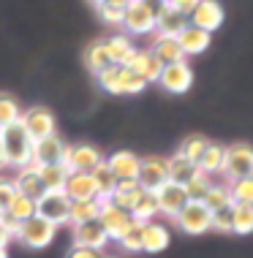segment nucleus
Instances as JSON below:
<instances>
[{
    "mask_svg": "<svg viewBox=\"0 0 253 258\" xmlns=\"http://www.w3.org/2000/svg\"><path fill=\"white\" fill-rule=\"evenodd\" d=\"M87 3H90V6H95V9H101V6L107 3V0H87Z\"/></svg>",
    "mask_w": 253,
    "mask_h": 258,
    "instance_id": "864d4df0",
    "label": "nucleus"
},
{
    "mask_svg": "<svg viewBox=\"0 0 253 258\" xmlns=\"http://www.w3.org/2000/svg\"><path fill=\"white\" fill-rule=\"evenodd\" d=\"M109 234L107 228L101 226V220H87V223H79L74 226V245H82V247H93V250H104L109 245Z\"/></svg>",
    "mask_w": 253,
    "mask_h": 258,
    "instance_id": "f8f14e48",
    "label": "nucleus"
},
{
    "mask_svg": "<svg viewBox=\"0 0 253 258\" xmlns=\"http://www.w3.org/2000/svg\"><path fill=\"white\" fill-rule=\"evenodd\" d=\"M63 163H66V169L71 174H90L98 163H104V155L93 144H68Z\"/></svg>",
    "mask_w": 253,
    "mask_h": 258,
    "instance_id": "0eeeda50",
    "label": "nucleus"
},
{
    "mask_svg": "<svg viewBox=\"0 0 253 258\" xmlns=\"http://www.w3.org/2000/svg\"><path fill=\"white\" fill-rule=\"evenodd\" d=\"M164 3H166V6H169V3H172V0H164Z\"/></svg>",
    "mask_w": 253,
    "mask_h": 258,
    "instance_id": "4d7b16f0",
    "label": "nucleus"
},
{
    "mask_svg": "<svg viewBox=\"0 0 253 258\" xmlns=\"http://www.w3.org/2000/svg\"><path fill=\"white\" fill-rule=\"evenodd\" d=\"M174 223H177L180 231H185L191 236H201V234L213 231V212L201 201H188L180 209V215L174 218Z\"/></svg>",
    "mask_w": 253,
    "mask_h": 258,
    "instance_id": "7ed1b4c3",
    "label": "nucleus"
},
{
    "mask_svg": "<svg viewBox=\"0 0 253 258\" xmlns=\"http://www.w3.org/2000/svg\"><path fill=\"white\" fill-rule=\"evenodd\" d=\"M223 158H226V147L210 142V147L205 150V155H201V160H199V171H205L207 177L221 174L223 171Z\"/></svg>",
    "mask_w": 253,
    "mask_h": 258,
    "instance_id": "c756f323",
    "label": "nucleus"
},
{
    "mask_svg": "<svg viewBox=\"0 0 253 258\" xmlns=\"http://www.w3.org/2000/svg\"><path fill=\"white\" fill-rule=\"evenodd\" d=\"M55 236H58V226L44 220L41 215H33L30 220H25L22 226H19L17 239L22 242L25 247H30V250H44V247H49L55 242Z\"/></svg>",
    "mask_w": 253,
    "mask_h": 258,
    "instance_id": "f03ea898",
    "label": "nucleus"
},
{
    "mask_svg": "<svg viewBox=\"0 0 253 258\" xmlns=\"http://www.w3.org/2000/svg\"><path fill=\"white\" fill-rule=\"evenodd\" d=\"M199 166L193 163V160H188V158H182L180 152H174L172 158H169V182H174V185H180V187H185L191 179L199 177Z\"/></svg>",
    "mask_w": 253,
    "mask_h": 258,
    "instance_id": "412c9836",
    "label": "nucleus"
},
{
    "mask_svg": "<svg viewBox=\"0 0 253 258\" xmlns=\"http://www.w3.org/2000/svg\"><path fill=\"white\" fill-rule=\"evenodd\" d=\"M14 239V236L6 231V226H3V218H0V247H9V242Z\"/></svg>",
    "mask_w": 253,
    "mask_h": 258,
    "instance_id": "3c124183",
    "label": "nucleus"
},
{
    "mask_svg": "<svg viewBox=\"0 0 253 258\" xmlns=\"http://www.w3.org/2000/svg\"><path fill=\"white\" fill-rule=\"evenodd\" d=\"M185 25H188L185 14H180V11H174L172 6H166V9L158 14V19H156V36H174L177 38Z\"/></svg>",
    "mask_w": 253,
    "mask_h": 258,
    "instance_id": "5701e85b",
    "label": "nucleus"
},
{
    "mask_svg": "<svg viewBox=\"0 0 253 258\" xmlns=\"http://www.w3.org/2000/svg\"><path fill=\"white\" fill-rule=\"evenodd\" d=\"M144 87H147V82L142 76L123 66V95H136V93H142Z\"/></svg>",
    "mask_w": 253,
    "mask_h": 258,
    "instance_id": "37998d69",
    "label": "nucleus"
},
{
    "mask_svg": "<svg viewBox=\"0 0 253 258\" xmlns=\"http://www.w3.org/2000/svg\"><path fill=\"white\" fill-rule=\"evenodd\" d=\"M139 163H142V158H136L131 150H117V152H112V155L107 158L109 171L115 174L117 179H136Z\"/></svg>",
    "mask_w": 253,
    "mask_h": 258,
    "instance_id": "a211bd4d",
    "label": "nucleus"
},
{
    "mask_svg": "<svg viewBox=\"0 0 253 258\" xmlns=\"http://www.w3.org/2000/svg\"><path fill=\"white\" fill-rule=\"evenodd\" d=\"M223 177L229 182L240 177H250L253 174V147L250 144H231L226 147V158H223Z\"/></svg>",
    "mask_w": 253,
    "mask_h": 258,
    "instance_id": "423d86ee",
    "label": "nucleus"
},
{
    "mask_svg": "<svg viewBox=\"0 0 253 258\" xmlns=\"http://www.w3.org/2000/svg\"><path fill=\"white\" fill-rule=\"evenodd\" d=\"M14 196H17L14 179H9V177H3V174H0V209H3V212H6V207L11 204Z\"/></svg>",
    "mask_w": 253,
    "mask_h": 258,
    "instance_id": "a18cd8bd",
    "label": "nucleus"
},
{
    "mask_svg": "<svg viewBox=\"0 0 253 258\" xmlns=\"http://www.w3.org/2000/svg\"><path fill=\"white\" fill-rule=\"evenodd\" d=\"M210 185H213V177H207V174L201 171L199 177L191 179V182L185 185V196H188V201H205Z\"/></svg>",
    "mask_w": 253,
    "mask_h": 258,
    "instance_id": "79ce46f5",
    "label": "nucleus"
},
{
    "mask_svg": "<svg viewBox=\"0 0 253 258\" xmlns=\"http://www.w3.org/2000/svg\"><path fill=\"white\" fill-rule=\"evenodd\" d=\"M0 218H3V209H0Z\"/></svg>",
    "mask_w": 253,
    "mask_h": 258,
    "instance_id": "13d9d810",
    "label": "nucleus"
},
{
    "mask_svg": "<svg viewBox=\"0 0 253 258\" xmlns=\"http://www.w3.org/2000/svg\"><path fill=\"white\" fill-rule=\"evenodd\" d=\"M14 187H17V193H22V196H30V199H36V201L46 193L44 182H41V171H38L36 163L25 166V169H17Z\"/></svg>",
    "mask_w": 253,
    "mask_h": 258,
    "instance_id": "f3484780",
    "label": "nucleus"
},
{
    "mask_svg": "<svg viewBox=\"0 0 253 258\" xmlns=\"http://www.w3.org/2000/svg\"><path fill=\"white\" fill-rule=\"evenodd\" d=\"M38 215L49 223H55V226H66L68 223V212H71V199L66 196V190H55V193H44L38 201Z\"/></svg>",
    "mask_w": 253,
    "mask_h": 258,
    "instance_id": "6e6552de",
    "label": "nucleus"
},
{
    "mask_svg": "<svg viewBox=\"0 0 253 258\" xmlns=\"http://www.w3.org/2000/svg\"><path fill=\"white\" fill-rule=\"evenodd\" d=\"M210 147V142L205 136H199V134H191L188 139H182V144H180V155L182 158H188V160H193L196 166H199V160H201V155H205V150Z\"/></svg>",
    "mask_w": 253,
    "mask_h": 258,
    "instance_id": "c9c22d12",
    "label": "nucleus"
},
{
    "mask_svg": "<svg viewBox=\"0 0 253 258\" xmlns=\"http://www.w3.org/2000/svg\"><path fill=\"white\" fill-rule=\"evenodd\" d=\"M234 234H240V236L253 234V207L234 204Z\"/></svg>",
    "mask_w": 253,
    "mask_h": 258,
    "instance_id": "ea45409f",
    "label": "nucleus"
},
{
    "mask_svg": "<svg viewBox=\"0 0 253 258\" xmlns=\"http://www.w3.org/2000/svg\"><path fill=\"white\" fill-rule=\"evenodd\" d=\"M0 258H9V250L6 247H0Z\"/></svg>",
    "mask_w": 253,
    "mask_h": 258,
    "instance_id": "6e6d98bb",
    "label": "nucleus"
},
{
    "mask_svg": "<svg viewBox=\"0 0 253 258\" xmlns=\"http://www.w3.org/2000/svg\"><path fill=\"white\" fill-rule=\"evenodd\" d=\"M66 196L71 201H90V199H98V187L93 182L90 174H68V182H66Z\"/></svg>",
    "mask_w": 253,
    "mask_h": 258,
    "instance_id": "aec40b11",
    "label": "nucleus"
},
{
    "mask_svg": "<svg viewBox=\"0 0 253 258\" xmlns=\"http://www.w3.org/2000/svg\"><path fill=\"white\" fill-rule=\"evenodd\" d=\"M98 85L104 93L112 95H123V66H109L107 71L98 74Z\"/></svg>",
    "mask_w": 253,
    "mask_h": 258,
    "instance_id": "e433bc0d",
    "label": "nucleus"
},
{
    "mask_svg": "<svg viewBox=\"0 0 253 258\" xmlns=\"http://www.w3.org/2000/svg\"><path fill=\"white\" fill-rule=\"evenodd\" d=\"M158 85L164 87L166 93H174V95L188 93L191 85H193V68L188 66L185 60L182 62H169V66H164V71H161Z\"/></svg>",
    "mask_w": 253,
    "mask_h": 258,
    "instance_id": "1a4fd4ad",
    "label": "nucleus"
},
{
    "mask_svg": "<svg viewBox=\"0 0 253 258\" xmlns=\"http://www.w3.org/2000/svg\"><path fill=\"white\" fill-rule=\"evenodd\" d=\"M172 242L169 236V228L161 226V223H147L144 226V239H142V253H164Z\"/></svg>",
    "mask_w": 253,
    "mask_h": 258,
    "instance_id": "b1692460",
    "label": "nucleus"
},
{
    "mask_svg": "<svg viewBox=\"0 0 253 258\" xmlns=\"http://www.w3.org/2000/svg\"><path fill=\"white\" fill-rule=\"evenodd\" d=\"M104 258H112V255H104Z\"/></svg>",
    "mask_w": 253,
    "mask_h": 258,
    "instance_id": "bf43d9fd",
    "label": "nucleus"
},
{
    "mask_svg": "<svg viewBox=\"0 0 253 258\" xmlns=\"http://www.w3.org/2000/svg\"><path fill=\"white\" fill-rule=\"evenodd\" d=\"M6 215H11V218H14V220H19V223L30 220L33 215H38L36 199H30V196H22V193H17V196L11 199V204L6 207Z\"/></svg>",
    "mask_w": 253,
    "mask_h": 258,
    "instance_id": "473e14b6",
    "label": "nucleus"
},
{
    "mask_svg": "<svg viewBox=\"0 0 253 258\" xmlns=\"http://www.w3.org/2000/svg\"><path fill=\"white\" fill-rule=\"evenodd\" d=\"M101 215V201L90 199V201H71V212H68V223L71 226H79V223L95 220Z\"/></svg>",
    "mask_w": 253,
    "mask_h": 258,
    "instance_id": "c85d7f7f",
    "label": "nucleus"
},
{
    "mask_svg": "<svg viewBox=\"0 0 253 258\" xmlns=\"http://www.w3.org/2000/svg\"><path fill=\"white\" fill-rule=\"evenodd\" d=\"M0 144H3V155L6 166L11 169H25L33 163V139L27 136V131L22 128V122H14L9 128H0Z\"/></svg>",
    "mask_w": 253,
    "mask_h": 258,
    "instance_id": "f257e3e1",
    "label": "nucleus"
},
{
    "mask_svg": "<svg viewBox=\"0 0 253 258\" xmlns=\"http://www.w3.org/2000/svg\"><path fill=\"white\" fill-rule=\"evenodd\" d=\"M84 66H87V71L95 74V76L101 71H107L109 66H115L109 57V52H107V46H104V41H95V44L87 46V52H84Z\"/></svg>",
    "mask_w": 253,
    "mask_h": 258,
    "instance_id": "cd10ccee",
    "label": "nucleus"
},
{
    "mask_svg": "<svg viewBox=\"0 0 253 258\" xmlns=\"http://www.w3.org/2000/svg\"><path fill=\"white\" fill-rule=\"evenodd\" d=\"M136 182H139L142 190H150V193L161 190V187L169 182V158H164V155L142 158V163H139V174H136Z\"/></svg>",
    "mask_w": 253,
    "mask_h": 258,
    "instance_id": "39448f33",
    "label": "nucleus"
},
{
    "mask_svg": "<svg viewBox=\"0 0 253 258\" xmlns=\"http://www.w3.org/2000/svg\"><path fill=\"white\" fill-rule=\"evenodd\" d=\"M210 41H213V36L205 30H199V27H193V25H185L182 27V33L177 36V44H180V49L185 57H193V54H201V52H207L210 49Z\"/></svg>",
    "mask_w": 253,
    "mask_h": 258,
    "instance_id": "6ab92c4d",
    "label": "nucleus"
},
{
    "mask_svg": "<svg viewBox=\"0 0 253 258\" xmlns=\"http://www.w3.org/2000/svg\"><path fill=\"white\" fill-rule=\"evenodd\" d=\"M98 14H101V19H104L107 25L120 27V25H123V14H125V9H123V6H115V3H104L101 9H98Z\"/></svg>",
    "mask_w": 253,
    "mask_h": 258,
    "instance_id": "c03bdc74",
    "label": "nucleus"
},
{
    "mask_svg": "<svg viewBox=\"0 0 253 258\" xmlns=\"http://www.w3.org/2000/svg\"><path fill=\"white\" fill-rule=\"evenodd\" d=\"M0 169H6V155H3V144H0Z\"/></svg>",
    "mask_w": 253,
    "mask_h": 258,
    "instance_id": "5fc2aeb1",
    "label": "nucleus"
},
{
    "mask_svg": "<svg viewBox=\"0 0 253 258\" xmlns=\"http://www.w3.org/2000/svg\"><path fill=\"white\" fill-rule=\"evenodd\" d=\"M144 226L147 223H139L133 220L128 226V231L120 236V247L125 253H142V239H144Z\"/></svg>",
    "mask_w": 253,
    "mask_h": 258,
    "instance_id": "4c0bfd02",
    "label": "nucleus"
},
{
    "mask_svg": "<svg viewBox=\"0 0 253 258\" xmlns=\"http://www.w3.org/2000/svg\"><path fill=\"white\" fill-rule=\"evenodd\" d=\"M158 212V199H156V193H150V190H142V196H139V201L133 204L131 209V218L133 220H139V223H153V218Z\"/></svg>",
    "mask_w": 253,
    "mask_h": 258,
    "instance_id": "7c9ffc66",
    "label": "nucleus"
},
{
    "mask_svg": "<svg viewBox=\"0 0 253 258\" xmlns=\"http://www.w3.org/2000/svg\"><path fill=\"white\" fill-rule=\"evenodd\" d=\"M104 46H107V52H109V57H112L115 66H125V62L133 57V52H136V46H133V41L128 36L107 38V41H104Z\"/></svg>",
    "mask_w": 253,
    "mask_h": 258,
    "instance_id": "bb28decb",
    "label": "nucleus"
},
{
    "mask_svg": "<svg viewBox=\"0 0 253 258\" xmlns=\"http://www.w3.org/2000/svg\"><path fill=\"white\" fill-rule=\"evenodd\" d=\"M98 220H101V226L107 228L109 239H115V242H120V236L128 231V226L133 223L131 212L109 204V201H101V215H98Z\"/></svg>",
    "mask_w": 253,
    "mask_h": 258,
    "instance_id": "9b49d317",
    "label": "nucleus"
},
{
    "mask_svg": "<svg viewBox=\"0 0 253 258\" xmlns=\"http://www.w3.org/2000/svg\"><path fill=\"white\" fill-rule=\"evenodd\" d=\"M156 199H158V212L161 215H169V218H177L180 209L188 204V196H185V187L174 185V182H166L161 190H156Z\"/></svg>",
    "mask_w": 253,
    "mask_h": 258,
    "instance_id": "dca6fc26",
    "label": "nucleus"
},
{
    "mask_svg": "<svg viewBox=\"0 0 253 258\" xmlns=\"http://www.w3.org/2000/svg\"><path fill=\"white\" fill-rule=\"evenodd\" d=\"M107 3H115V6H123V9H125V6L136 3V0H107Z\"/></svg>",
    "mask_w": 253,
    "mask_h": 258,
    "instance_id": "603ef678",
    "label": "nucleus"
},
{
    "mask_svg": "<svg viewBox=\"0 0 253 258\" xmlns=\"http://www.w3.org/2000/svg\"><path fill=\"white\" fill-rule=\"evenodd\" d=\"M66 150H68V144L55 134V136L44 139V142H36V147H33V163L36 166L63 163V160H66Z\"/></svg>",
    "mask_w": 253,
    "mask_h": 258,
    "instance_id": "2eb2a0df",
    "label": "nucleus"
},
{
    "mask_svg": "<svg viewBox=\"0 0 253 258\" xmlns=\"http://www.w3.org/2000/svg\"><path fill=\"white\" fill-rule=\"evenodd\" d=\"M156 57L164 62V66H169V62H182L185 60V54H182L180 44L174 36H156V41H153V49H150Z\"/></svg>",
    "mask_w": 253,
    "mask_h": 258,
    "instance_id": "393cba45",
    "label": "nucleus"
},
{
    "mask_svg": "<svg viewBox=\"0 0 253 258\" xmlns=\"http://www.w3.org/2000/svg\"><path fill=\"white\" fill-rule=\"evenodd\" d=\"M125 68H131L133 74H139L142 79L150 85V82H158L161 79V71H164V62H161L150 49H136L133 57L125 62Z\"/></svg>",
    "mask_w": 253,
    "mask_h": 258,
    "instance_id": "4468645a",
    "label": "nucleus"
},
{
    "mask_svg": "<svg viewBox=\"0 0 253 258\" xmlns=\"http://www.w3.org/2000/svg\"><path fill=\"white\" fill-rule=\"evenodd\" d=\"M66 258H104V250H93V247H82V245H74L68 250Z\"/></svg>",
    "mask_w": 253,
    "mask_h": 258,
    "instance_id": "49530a36",
    "label": "nucleus"
},
{
    "mask_svg": "<svg viewBox=\"0 0 253 258\" xmlns=\"http://www.w3.org/2000/svg\"><path fill=\"white\" fill-rule=\"evenodd\" d=\"M3 226H6V231H9V234L14 236V239H17V234H19V226H22V223H19V220H14L11 215H6V212H3Z\"/></svg>",
    "mask_w": 253,
    "mask_h": 258,
    "instance_id": "8fccbe9b",
    "label": "nucleus"
},
{
    "mask_svg": "<svg viewBox=\"0 0 253 258\" xmlns=\"http://www.w3.org/2000/svg\"><path fill=\"white\" fill-rule=\"evenodd\" d=\"M201 204H205V207L210 209V212H218V209H223V207H231L234 201H231V190H229V185H218V182H213Z\"/></svg>",
    "mask_w": 253,
    "mask_h": 258,
    "instance_id": "72a5a7b5",
    "label": "nucleus"
},
{
    "mask_svg": "<svg viewBox=\"0 0 253 258\" xmlns=\"http://www.w3.org/2000/svg\"><path fill=\"white\" fill-rule=\"evenodd\" d=\"M136 3H142L144 9L150 11L153 17H156V19H158V14H161V11L166 9V3H164V0H136Z\"/></svg>",
    "mask_w": 253,
    "mask_h": 258,
    "instance_id": "09e8293b",
    "label": "nucleus"
},
{
    "mask_svg": "<svg viewBox=\"0 0 253 258\" xmlns=\"http://www.w3.org/2000/svg\"><path fill=\"white\" fill-rule=\"evenodd\" d=\"M123 27L131 36H147V33H156V17L142 3H131V6H125Z\"/></svg>",
    "mask_w": 253,
    "mask_h": 258,
    "instance_id": "ddd939ff",
    "label": "nucleus"
},
{
    "mask_svg": "<svg viewBox=\"0 0 253 258\" xmlns=\"http://www.w3.org/2000/svg\"><path fill=\"white\" fill-rule=\"evenodd\" d=\"M19 117H22L19 101L11 93H0V128H9V125L19 122Z\"/></svg>",
    "mask_w": 253,
    "mask_h": 258,
    "instance_id": "f704fd0d",
    "label": "nucleus"
},
{
    "mask_svg": "<svg viewBox=\"0 0 253 258\" xmlns=\"http://www.w3.org/2000/svg\"><path fill=\"white\" fill-rule=\"evenodd\" d=\"M90 177H93V182L98 187V196L104 199H109L112 193H115V187H117V177L109 171V166H107V158H104V163H98L93 171H90Z\"/></svg>",
    "mask_w": 253,
    "mask_h": 258,
    "instance_id": "2f4dec72",
    "label": "nucleus"
},
{
    "mask_svg": "<svg viewBox=\"0 0 253 258\" xmlns=\"http://www.w3.org/2000/svg\"><path fill=\"white\" fill-rule=\"evenodd\" d=\"M199 3H201V0H172L169 6H172L174 11H180V14H185V17H191V11H193Z\"/></svg>",
    "mask_w": 253,
    "mask_h": 258,
    "instance_id": "de8ad7c7",
    "label": "nucleus"
},
{
    "mask_svg": "<svg viewBox=\"0 0 253 258\" xmlns=\"http://www.w3.org/2000/svg\"><path fill=\"white\" fill-rule=\"evenodd\" d=\"M213 231H218V234H234V204L213 212Z\"/></svg>",
    "mask_w": 253,
    "mask_h": 258,
    "instance_id": "a19ab883",
    "label": "nucleus"
},
{
    "mask_svg": "<svg viewBox=\"0 0 253 258\" xmlns=\"http://www.w3.org/2000/svg\"><path fill=\"white\" fill-rule=\"evenodd\" d=\"M41 171V182H44L46 193H55V190H66V182H68V171L66 163H52V166H38Z\"/></svg>",
    "mask_w": 253,
    "mask_h": 258,
    "instance_id": "a878e982",
    "label": "nucleus"
},
{
    "mask_svg": "<svg viewBox=\"0 0 253 258\" xmlns=\"http://www.w3.org/2000/svg\"><path fill=\"white\" fill-rule=\"evenodd\" d=\"M229 190H231V201H234V204L253 207V174L250 177H240V179H234V182H229Z\"/></svg>",
    "mask_w": 253,
    "mask_h": 258,
    "instance_id": "58836bf2",
    "label": "nucleus"
},
{
    "mask_svg": "<svg viewBox=\"0 0 253 258\" xmlns=\"http://www.w3.org/2000/svg\"><path fill=\"white\" fill-rule=\"evenodd\" d=\"M19 122H22V128L27 131V136L33 139V144L44 142V139L58 134V131H55V128H58L55 114L46 106H30V109H25L22 117H19Z\"/></svg>",
    "mask_w": 253,
    "mask_h": 258,
    "instance_id": "20e7f679",
    "label": "nucleus"
},
{
    "mask_svg": "<svg viewBox=\"0 0 253 258\" xmlns=\"http://www.w3.org/2000/svg\"><path fill=\"white\" fill-rule=\"evenodd\" d=\"M139 196H142V187H139L136 179H117L115 193H112L109 199H104V201H109V204H115V207L125 209V212H131L133 204L139 201Z\"/></svg>",
    "mask_w": 253,
    "mask_h": 258,
    "instance_id": "4be33fe9",
    "label": "nucleus"
},
{
    "mask_svg": "<svg viewBox=\"0 0 253 258\" xmlns=\"http://www.w3.org/2000/svg\"><path fill=\"white\" fill-rule=\"evenodd\" d=\"M188 25H193V27H199V30H205V33L213 36L218 27L223 25V9H221V3H218V0H201V3L191 11Z\"/></svg>",
    "mask_w": 253,
    "mask_h": 258,
    "instance_id": "9d476101",
    "label": "nucleus"
}]
</instances>
